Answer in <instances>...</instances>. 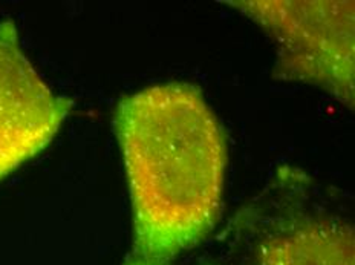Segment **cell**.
<instances>
[{
  "instance_id": "3957f363",
  "label": "cell",
  "mask_w": 355,
  "mask_h": 265,
  "mask_svg": "<svg viewBox=\"0 0 355 265\" xmlns=\"http://www.w3.org/2000/svg\"><path fill=\"white\" fill-rule=\"evenodd\" d=\"M277 46L276 78L320 87L354 106V2H224Z\"/></svg>"
},
{
  "instance_id": "7a4b0ae2",
  "label": "cell",
  "mask_w": 355,
  "mask_h": 265,
  "mask_svg": "<svg viewBox=\"0 0 355 265\" xmlns=\"http://www.w3.org/2000/svg\"><path fill=\"white\" fill-rule=\"evenodd\" d=\"M299 169L275 180L233 221L241 265H354V229Z\"/></svg>"
},
{
  "instance_id": "277c9868",
  "label": "cell",
  "mask_w": 355,
  "mask_h": 265,
  "mask_svg": "<svg viewBox=\"0 0 355 265\" xmlns=\"http://www.w3.org/2000/svg\"><path fill=\"white\" fill-rule=\"evenodd\" d=\"M71 109L29 60L16 24L0 22V182L53 143Z\"/></svg>"
},
{
  "instance_id": "6da1fadb",
  "label": "cell",
  "mask_w": 355,
  "mask_h": 265,
  "mask_svg": "<svg viewBox=\"0 0 355 265\" xmlns=\"http://www.w3.org/2000/svg\"><path fill=\"white\" fill-rule=\"evenodd\" d=\"M114 124L133 221L121 265H176L220 218L225 132L201 89L181 82L124 97Z\"/></svg>"
}]
</instances>
